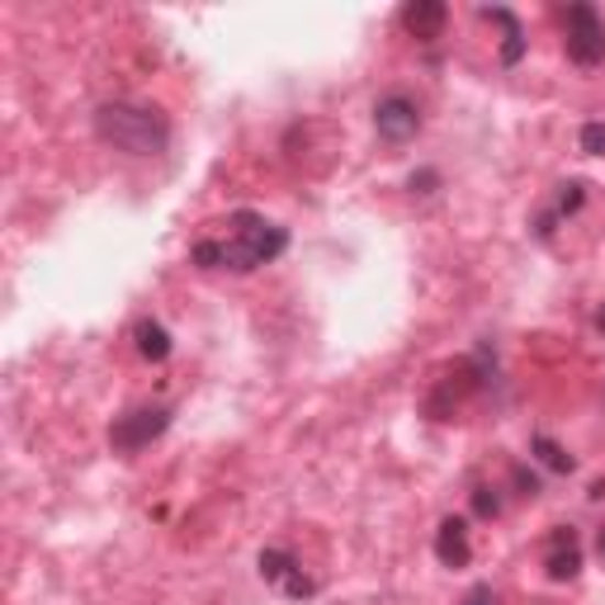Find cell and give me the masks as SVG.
<instances>
[{"mask_svg": "<svg viewBox=\"0 0 605 605\" xmlns=\"http://www.w3.org/2000/svg\"><path fill=\"white\" fill-rule=\"evenodd\" d=\"M596 549H601V559H605V530L596 535Z\"/></svg>", "mask_w": 605, "mask_h": 605, "instance_id": "obj_17", "label": "cell"}, {"mask_svg": "<svg viewBox=\"0 0 605 605\" xmlns=\"http://www.w3.org/2000/svg\"><path fill=\"white\" fill-rule=\"evenodd\" d=\"M544 568H549L553 582H572V578H578V572H582V544H578V535H572V530H553L549 553H544Z\"/></svg>", "mask_w": 605, "mask_h": 605, "instance_id": "obj_7", "label": "cell"}, {"mask_svg": "<svg viewBox=\"0 0 605 605\" xmlns=\"http://www.w3.org/2000/svg\"><path fill=\"white\" fill-rule=\"evenodd\" d=\"M582 209V180H568L563 189H559V204H553V213L544 218V222H539V232H553V218H563V213H578Z\"/></svg>", "mask_w": 605, "mask_h": 605, "instance_id": "obj_13", "label": "cell"}, {"mask_svg": "<svg viewBox=\"0 0 605 605\" xmlns=\"http://www.w3.org/2000/svg\"><path fill=\"white\" fill-rule=\"evenodd\" d=\"M582 152L605 156V123H586V129H582Z\"/></svg>", "mask_w": 605, "mask_h": 605, "instance_id": "obj_14", "label": "cell"}, {"mask_svg": "<svg viewBox=\"0 0 605 605\" xmlns=\"http://www.w3.org/2000/svg\"><path fill=\"white\" fill-rule=\"evenodd\" d=\"M568 57L578 62V67H601L605 62V20L596 14V6H568Z\"/></svg>", "mask_w": 605, "mask_h": 605, "instance_id": "obj_3", "label": "cell"}, {"mask_svg": "<svg viewBox=\"0 0 605 605\" xmlns=\"http://www.w3.org/2000/svg\"><path fill=\"white\" fill-rule=\"evenodd\" d=\"M530 450H535V459H539V464H544V469H553V473H572V454L563 450L559 440H549V436H535V444H530Z\"/></svg>", "mask_w": 605, "mask_h": 605, "instance_id": "obj_12", "label": "cell"}, {"mask_svg": "<svg viewBox=\"0 0 605 605\" xmlns=\"http://www.w3.org/2000/svg\"><path fill=\"white\" fill-rule=\"evenodd\" d=\"M261 578H265L270 586H279L284 596H294V601H308V596L317 592V582L298 568L294 553H284V549H265V553H261Z\"/></svg>", "mask_w": 605, "mask_h": 605, "instance_id": "obj_5", "label": "cell"}, {"mask_svg": "<svg viewBox=\"0 0 605 605\" xmlns=\"http://www.w3.org/2000/svg\"><path fill=\"white\" fill-rule=\"evenodd\" d=\"M133 337H138L142 360H166V355H170V337H166V327H162V322H138V327H133Z\"/></svg>", "mask_w": 605, "mask_h": 605, "instance_id": "obj_11", "label": "cell"}, {"mask_svg": "<svg viewBox=\"0 0 605 605\" xmlns=\"http://www.w3.org/2000/svg\"><path fill=\"white\" fill-rule=\"evenodd\" d=\"M464 605H497V596H492V586H473L464 596Z\"/></svg>", "mask_w": 605, "mask_h": 605, "instance_id": "obj_16", "label": "cell"}, {"mask_svg": "<svg viewBox=\"0 0 605 605\" xmlns=\"http://www.w3.org/2000/svg\"><path fill=\"white\" fill-rule=\"evenodd\" d=\"M284 246H289V232L242 209L228 218V237H204L189 256H195L199 270H237V275H246V270L284 256Z\"/></svg>", "mask_w": 605, "mask_h": 605, "instance_id": "obj_1", "label": "cell"}, {"mask_svg": "<svg viewBox=\"0 0 605 605\" xmlns=\"http://www.w3.org/2000/svg\"><path fill=\"white\" fill-rule=\"evenodd\" d=\"M473 512H477V516H497V512H502V502L492 497V487H477V492H473Z\"/></svg>", "mask_w": 605, "mask_h": 605, "instance_id": "obj_15", "label": "cell"}, {"mask_svg": "<svg viewBox=\"0 0 605 605\" xmlns=\"http://www.w3.org/2000/svg\"><path fill=\"white\" fill-rule=\"evenodd\" d=\"M374 129L388 142H407V138H417L421 114H417V105H411L407 95H388V100L374 105Z\"/></svg>", "mask_w": 605, "mask_h": 605, "instance_id": "obj_6", "label": "cell"}, {"mask_svg": "<svg viewBox=\"0 0 605 605\" xmlns=\"http://www.w3.org/2000/svg\"><path fill=\"white\" fill-rule=\"evenodd\" d=\"M483 20H492V24H502V29H506V38H502V62H506V67H516V62L525 57L520 20H516L512 10H502V6H483Z\"/></svg>", "mask_w": 605, "mask_h": 605, "instance_id": "obj_10", "label": "cell"}, {"mask_svg": "<svg viewBox=\"0 0 605 605\" xmlns=\"http://www.w3.org/2000/svg\"><path fill=\"white\" fill-rule=\"evenodd\" d=\"M444 20H450V10H444V0H411L403 10V29L411 38H436Z\"/></svg>", "mask_w": 605, "mask_h": 605, "instance_id": "obj_9", "label": "cell"}, {"mask_svg": "<svg viewBox=\"0 0 605 605\" xmlns=\"http://www.w3.org/2000/svg\"><path fill=\"white\" fill-rule=\"evenodd\" d=\"M170 426V411L166 407H138V411H123V417L109 426V444H114L119 454H138L147 450V444L162 436Z\"/></svg>", "mask_w": 605, "mask_h": 605, "instance_id": "obj_4", "label": "cell"}, {"mask_svg": "<svg viewBox=\"0 0 605 605\" xmlns=\"http://www.w3.org/2000/svg\"><path fill=\"white\" fill-rule=\"evenodd\" d=\"M436 559H440L444 568H469V559H473L469 525L459 520V516H444V520H440V530H436Z\"/></svg>", "mask_w": 605, "mask_h": 605, "instance_id": "obj_8", "label": "cell"}, {"mask_svg": "<svg viewBox=\"0 0 605 605\" xmlns=\"http://www.w3.org/2000/svg\"><path fill=\"white\" fill-rule=\"evenodd\" d=\"M95 133L109 147L129 152V156H162L170 142V123L156 105H133V100H114L95 109Z\"/></svg>", "mask_w": 605, "mask_h": 605, "instance_id": "obj_2", "label": "cell"}, {"mask_svg": "<svg viewBox=\"0 0 605 605\" xmlns=\"http://www.w3.org/2000/svg\"><path fill=\"white\" fill-rule=\"evenodd\" d=\"M596 322H601V331H605V312H601V317H596Z\"/></svg>", "mask_w": 605, "mask_h": 605, "instance_id": "obj_18", "label": "cell"}]
</instances>
